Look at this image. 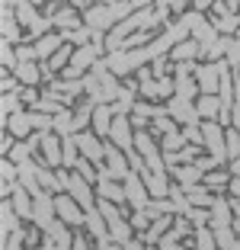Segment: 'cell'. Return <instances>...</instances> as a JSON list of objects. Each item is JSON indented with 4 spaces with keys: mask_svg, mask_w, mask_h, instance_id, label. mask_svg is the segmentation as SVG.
<instances>
[{
    "mask_svg": "<svg viewBox=\"0 0 240 250\" xmlns=\"http://www.w3.org/2000/svg\"><path fill=\"white\" fill-rule=\"evenodd\" d=\"M7 122V132H13L16 135V141L20 138H32V122H29V112H13L10 119H3Z\"/></svg>",
    "mask_w": 240,
    "mask_h": 250,
    "instance_id": "15",
    "label": "cell"
},
{
    "mask_svg": "<svg viewBox=\"0 0 240 250\" xmlns=\"http://www.w3.org/2000/svg\"><path fill=\"white\" fill-rule=\"evenodd\" d=\"M167 112L173 119H186V122H196V112L189 109V100L186 96H176V100H170L167 103Z\"/></svg>",
    "mask_w": 240,
    "mask_h": 250,
    "instance_id": "24",
    "label": "cell"
},
{
    "mask_svg": "<svg viewBox=\"0 0 240 250\" xmlns=\"http://www.w3.org/2000/svg\"><path fill=\"white\" fill-rule=\"evenodd\" d=\"M3 42H22V29L16 20V10H3Z\"/></svg>",
    "mask_w": 240,
    "mask_h": 250,
    "instance_id": "19",
    "label": "cell"
},
{
    "mask_svg": "<svg viewBox=\"0 0 240 250\" xmlns=\"http://www.w3.org/2000/svg\"><path fill=\"white\" fill-rule=\"evenodd\" d=\"M55 132L61 135V138H64V135H74L77 132V119H74V112H58V116H55Z\"/></svg>",
    "mask_w": 240,
    "mask_h": 250,
    "instance_id": "26",
    "label": "cell"
},
{
    "mask_svg": "<svg viewBox=\"0 0 240 250\" xmlns=\"http://www.w3.org/2000/svg\"><path fill=\"white\" fill-rule=\"evenodd\" d=\"M74 52H77V48H67V45H61V48H58V52H55V55H51V71H55V67H58V71H64V67L67 64H71V58H74Z\"/></svg>",
    "mask_w": 240,
    "mask_h": 250,
    "instance_id": "29",
    "label": "cell"
},
{
    "mask_svg": "<svg viewBox=\"0 0 240 250\" xmlns=\"http://www.w3.org/2000/svg\"><path fill=\"white\" fill-rule=\"evenodd\" d=\"M122 247H125V250H147V244H144V241H125Z\"/></svg>",
    "mask_w": 240,
    "mask_h": 250,
    "instance_id": "51",
    "label": "cell"
},
{
    "mask_svg": "<svg viewBox=\"0 0 240 250\" xmlns=\"http://www.w3.org/2000/svg\"><path fill=\"white\" fill-rule=\"evenodd\" d=\"M119 20V13H116V7H109V3H100V7H90L87 13H83V22H87L90 29H96V32H106V29H112V22Z\"/></svg>",
    "mask_w": 240,
    "mask_h": 250,
    "instance_id": "4",
    "label": "cell"
},
{
    "mask_svg": "<svg viewBox=\"0 0 240 250\" xmlns=\"http://www.w3.org/2000/svg\"><path fill=\"white\" fill-rule=\"evenodd\" d=\"M100 52H102V45H80L77 52H74V58H71V67H77V71H83V67L96 64V58H100Z\"/></svg>",
    "mask_w": 240,
    "mask_h": 250,
    "instance_id": "14",
    "label": "cell"
},
{
    "mask_svg": "<svg viewBox=\"0 0 240 250\" xmlns=\"http://www.w3.org/2000/svg\"><path fill=\"white\" fill-rule=\"evenodd\" d=\"M16 3H20V0H3V10H13Z\"/></svg>",
    "mask_w": 240,
    "mask_h": 250,
    "instance_id": "60",
    "label": "cell"
},
{
    "mask_svg": "<svg viewBox=\"0 0 240 250\" xmlns=\"http://www.w3.org/2000/svg\"><path fill=\"white\" fill-rule=\"evenodd\" d=\"M13 74L20 77V83H22V87H36L39 81H45L42 67H39V64H32V61H20V67H16Z\"/></svg>",
    "mask_w": 240,
    "mask_h": 250,
    "instance_id": "16",
    "label": "cell"
},
{
    "mask_svg": "<svg viewBox=\"0 0 240 250\" xmlns=\"http://www.w3.org/2000/svg\"><path fill=\"white\" fill-rule=\"evenodd\" d=\"M205 141L211 145L215 157H221V154H224V151H221V135H218V125H205Z\"/></svg>",
    "mask_w": 240,
    "mask_h": 250,
    "instance_id": "33",
    "label": "cell"
},
{
    "mask_svg": "<svg viewBox=\"0 0 240 250\" xmlns=\"http://www.w3.org/2000/svg\"><path fill=\"white\" fill-rule=\"evenodd\" d=\"M199 52H202V48H196L192 42H180V45L173 48V58H176V61H189L192 55H199Z\"/></svg>",
    "mask_w": 240,
    "mask_h": 250,
    "instance_id": "35",
    "label": "cell"
},
{
    "mask_svg": "<svg viewBox=\"0 0 240 250\" xmlns=\"http://www.w3.org/2000/svg\"><path fill=\"white\" fill-rule=\"evenodd\" d=\"M87 231L96 237V241H100V247H106V244H109V221L102 218L100 208H90V212H87Z\"/></svg>",
    "mask_w": 240,
    "mask_h": 250,
    "instance_id": "10",
    "label": "cell"
},
{
    "mask_svg": "<svg viewBox=\"0 0 240 250\" xmlns=\"http://www.w3.org/2000/svg\"><path fill=\"white\" fill-rule=\"evenodd\" d=\"M74 170H77V173H80L83 180H87V183H93V180H100V177L93 173V167H90V161H87V157H83V161H77V167H74Z\"/></svg>",
    "mask_w": 240,
    "mask_h": 250,
    "instance_id": "38",
    "label": "cell"
},
{
    "mask_svg": "<svg viewBox=\"0 0 240 250\" xmlns=\"http://www.w3.org/2000/svg\"><path fill=\"white\" fill-rule=\"evenodd\" d=\"M186 192H189V199H192V202H199V206L211 202V199H208V192H205V189H196V186H186Z\"/></svg>",
    "mask_w": 240,
    "mask_h": 250,
    "instance_id": "41",
    "label": "cell"
},
{
    "mask_svg": "<svg viewBox=\"0 0 240 250\" xmlns=\"http://www.w3.org/2000/svg\"><path fill=\"white\" fill-rule=\"evenodd\" d=\"M112 119H116L112 106H96V109H93V128H96V135H109Z\"/></svg>",
    "mask_w": 240,
    "mask_h": 250,
    "instance_id": "21",
    "label": "cell"
},
{
    "mask_svg": "<svg viewBox=\"0 0 240 250\" xmlns=\"http://www.w3.org/2000/svg\"><path fill=\"white\" fill-rule=\"evenodd\" d=\"M90 7H96L93 0H74V10H83V13H87Z\"/></svg>",
    "mask_w": 240,
    "mask_h": 250,
    "instance_id": "52",
    "label": "cell"
},
{
    "mask_svg": "<svg viewBox=\"0 0 240 250\" xmlns=\"http://www.w3.org/2000/svg\"><path fill=\"white\" fill-rule=\"evenodd\" d=\"M199 247H202V250H211V237L205 234L202 228H199Z\"/></svg>",
    "mask_w": 240,
    "mask_h": 250,
    "instance_id": "50",
    "label": "cell"
},
{
    "mask_svg": "<svg viewBox=\"0 0 240 250\" xmlns=\"http://www.w3.org/2000/svg\"><path fill=\"white\" fill-rule=\"evenodd\" d=\"M221 71H224V67H199V83H202V90H215Z\"/></svg>",
    "mask_w": 240,
    "mask_h": 250,
    "instance_id": "30",
    "label": "cell"
},
{
    "mask_svg": "<svg viewBox=\"0 0 240 250\" xmlns=\"http://www.w3.org/2000/svg\"><path fill=\"white\" fill-rule=\"evenodd\" d=\"M16 55H20V61H32V58H39V55H36V45H20V52H16Z\"/></svg>",
    "mask_w": 240,
    "mask_h": 250,
    "instance_id": "44",
    "label": "cell"
},
{
    "mask_svg": "<svg viewBox=\"0 0 240 250\" xmlns=\"http://www.w3.org/2000/svg\"><path fill=\"white\" fill-rule=\"evenodd\" d=\"M160 250H182V247H180V244H176L173 237L167 234V237H163V241H160Z\"/></svg>",
    "mask_w": 240,
    "mask_h": 250,
    "instance_id": "48",
    "label": "cell"
},
{
    "mask_svg": "<svg viewBox=\"0 0 240 250\" xmlns=\"http://www.w3.org/2000/svg\"><path fill=\"white\" fill-rule=\"evenodd\" d=\"M208 3H211V0H196V7H199V10H202V7H208Z\"/></svg>",
    "mask_w": 240,
    "mask_h": 250,
    "instance_id": "61",
    "label": "cell"
},
{
    "mask_svg": "<svg viewBox=\"0 0 240 250\" xmlns=\"http://www.w3.org/2000/svg\"><path fill=\"white\" fill-rule=\"evenodd\" d=\"M215 109H218V103H215L211 96H205V100H199V112H202V116H211Z\"/></svg>",
    "mask_w": 240,
    "mask_h": 250,
    "instance_id": "43",
    "label": "cell"
},
{
    "mask_svg": "<svg viewBox=\"0 0 240 250\" xmlns=\"http://www.w3.org/2000/svg\"><path fill=\"white\" fill-rule=\"evenodd\" d=\"M182 7H186V0H170L167 3V10H182Z\"/></svg>",
    "mask_w": 240,
    "mask_h": 250,
    "instance_id": "58",
    "label": "cell"
},
{
    "mask_svg": "<svg viewBox=\"0 0 240 250\" xmlns=\"http://www.w3.org/2000/svg\"><path fill=\"white\" fill-rule=\"evenodd\" d=\"M20 96H22V100H26V103H32V106H36L39 100H42V96L36 93V87H22V90H20Z\"/></svg>",
    "mask_w": 240,
    "mask_h": 250,
    "instance_id": "45",
    "label": "cell"
},
{
    "mask_svg": "<svg viewBox=\"0 0 240 250\" xmlns=\"http://www.w3.org/2000/svg\"><path fill=\"white\" fill-rule=\"evenodd\" d=\"M20 100H22L20 93H3V119H10L13 112H22L20 109Z\"/></svg>",
    "mask_w": 240,
    "mask_h": 250,
    "instance_id": "36",
    "label": "cell"
},
{
    "mask_svg": "<svg viewBox=\"0 0 240 250\" xmlns=\"http://www.w3.org/2000/svg\"><path fill=\"white\" fill-rule=\"evenodd\" d=\"M102 3H109V7H116V3H122V0H102Z\"/></svg>",
    "mask_w": 240,
    "mask_h": 250,
    "instance_id": "62",
    "label": "cell"
},
{
    "mask_svg": "<svg viewBox=\"0 0 240 250\" xmlns=\"http://www.w3.org/2000/svg\"><path fill=\"white\" fill-rule=\"evenodd\" d=\"M51 22H55L61 32H74V29H80V22H83V20H80V13L74 7H61L58 13L51 16Z\"/></svg>",
    "mask_w": 240,
    "mask_h": 250,
    "instance_id": "13",
    "label": "cell"
},
{
    "mask_svg": "<svg viewBox=\"0 0 240 250\" xmlns=\"http://www.w3.org/2000/svg\"><path fill=\"white\" fill-rule=\"evenodd\" d=\"M74 250H90V247H87V241H83V237H74Z\"/></svg>",
    "mask_w": 240,
    "mask_h": 250,
    "instance_id": "59",
    "label": "cell"
},
{
    "mask_svg": "<svg viewBox=\"0 0 240 250\" xmlns=\"http://www.w3.org/2000/svg\"><path fill=\"white\" fill-rule=\"evenodd\" d=\"M39 183H42V189H61L58 173H51L48 164H42V161H39Z\"/></svg>",
    "mask_w": 240,
    "mask_h": 250,
    "instance_id": "28",
    "label": "cell"
},
{
    "mask_svg": "<svg viewBox=\"0 0 240 250\" xmlns=\"http://www.w3.org/2000/svg\"><path fill=\"white\" fill-rule=\"evenodd\" d=\"M170 93H173V81L160 77V96H170Z\"/></svg>",
    "mask_w": 240,
    "mask_h": 250,
    "instance_id": "49",
    "label": "cell"
},
{
    "mask_svg": "<svg viewBox=\"0 0 240 250\" xmlns=\"http://www.w3.org/2000/svg\"><path fill=\"white\" fill-rule=\"evenodd\" d=\"M32 45H36V55L45 61V58H51V55H55V52L61 48V45H64V36H55V32H48V36L36 39Z\"/></svg>",
    "mask_w": 240,
    "mask_h": 250,
    "instance_id": "17",
    "label": "cell"
},
{
    "mask_svg": "<svg viewBox=\"0 0 240 250\" xmlns=\"http://www.w3.org/2000/svg\"><path fill=\"white\" fill-rule=\"evenodd\" d=\"M55 215H58V208H55V199L45 196V192H42V196H36V225H39V228L45 231L51 221H58Z\"/></svg>",
    "mask_w": 240,
    "mask_h": 250,
    "instance_id": "11",
    "label": "cell"
},
{
    "mask_svg": "<svg viewBox=\"0 0 240 250\" xmlns=\"http://www.w3.org/2000/svg\"><path fill=\"white\" fill-rule=\"evenodd\" d=\"M186 231H189V225H186V221H176V228H173V234H170V237H173V241H180Z\"/></svg>",
    "mask_w": 240,
    "mask_h": 250,
    "instance_id": "46",
    "label": "cell"
},
{
    "mask_svg": "<svg viewBox=\"0 0 240 250\" xmlns=\"http://www.w3.org/2000/svg\"><path fill=\"white\" fill-rule=\"evenodd\" d=\"M189 218L196 221V225H202V221H205V212H199V208H189Z\"/></svg>",
    "mask_w": 240,
    "mask_h": 250,
    "instance_id": "55",
    "label": "cell"
},
{
    "mask_svg": "<svg viewBox=\"0 0 240 250\" xmlns=\"http://www.w3.org/2000/svg\"><path fill=\"white\" fill-rule=\"evenodd\" d=\"M61 36L71 45H90L87 39H93V29H90V26H80V29H74V32H61Z\"/></svg>",
    "mask_w": 240,
    "mask_h": 250,
    "instance_id": "32",
    "label": "cell"
},
{
    "mask_svg": "<svg viewBox=\"0 0 240 250\" xmlns=\"http://www.w3.org/2000/svg\"><path fill=\"white\" fill-rule=\"evenodd\" d=\"M32 250H55V241H51V237L45 234V241H42V244H36Z\"/></svg>",
    "mask_w": 240,
    "mask_h": 250,
    "instance_id": "54",
    "label": "cell"
},
{
    "mask_svg": "<svg viewBox=\"0 0 240 250\" xmlns=\"http://www.w3.org/2000/svg\"><path fill=\"white\" fill-rule=\"evenodd\" d=\"M192 151H196V147H182V151H180V161H192Z\"/></svg>",
    "mask_w": 240,
    "mask_h": 250,
    "instance_id": "57",
    "label": "cell"
},
{
    "mask_svg": "<svg viewBox=\"0 0 240 250\" xmlns=\"http://www.w3.org/2000/svg\"><path fill=\"white\" fill-rule=\"evenodd\" d=\"M151 3H157V0H131V7H135V10H144V7H151Z\"/></svg>",
    "mask_w": 240,
    "mask_h": 250,
    "instance_id": "56",
    "label": "cell"
},
{
    "mask_svg": "<svg viewBox=\"0 0 240 250\" xmlns=\"http://www.w3.org/2000/svg\"><path fill=\"white\" fill-rule=\"evenodd\" d=\"M96 183H100V196H102V199L119 202V206H122V202H128V196H125V186H119L116 180H96Z\"/></svg>",
    "mask_w": 240,
    "mask_h": 250,
    "instance_id": "22",
    "label": "cell"
},
{
    "mask_svg": "<svg viewBox=\"0 0 240 250\" xmlns=\"http://www.w3.org/2000/svg\"><path fill=\"white\" fill-rule=\"evenodd\" d=\"M58 180H61V189H64L67 196H74L80 206H83V212L96 208V199H93V192H90V183L80 177V173H67V170H61Z\"/></svg>",
    "mask_w": 240,
    "mask_h": 250,
    "instance_id": "1",
    "label": "cell"
},
{
    "mask_svg": "<svg viewBox=\"0 0 240 250\" xmlns=\"http://www.w3.org/2000/svg\"><path fill=\"white\" fill-rule=\"evenodd\" d=\"M182 141H186V135L170 132V135H163V141H160V151H163V154H167V151H180V147H182Z\"/></svg>",
    "mask_w": 240,
    "mask_h": 250,
    "instance_id": "34",
    "label": "cell"
},
{
    "mask_svg": "<svg viewBox=\"0 0 240 250\" xmlns=\"http://www.w3.org/2000/svg\"><path fill=\"white\" fill-rule=\"evenodd\" d=\"M55 208H58V218L64 221L67 228H80V225H87V212H83V206H80L74 196H58L55 199Z\"/></svg>",
    "mask_w": 240,
    "mask_h": 250,
    "instance_id": "3",
    "label": "cell"
},
{
    "mask_svg": "<svg viewBox=\"0 0 240 250\" xmlns=\"http://www.w3.org/2000/svg\"><path fill=\"white\" fill-rule=\"evenodd\" d=\"M32 3H45V0H32Z\"/></svg>",
    "mask_w": 240,
    "mask_h": 250,
    "instance_id": "63",
    "label": "cell"
},
{
    "mask_svg": "<svg viewBox=\"0 0 240 250\" xmlns=\"http://www.w3.org/2000/svg\"><path fill=\"white\" fill-rule=\"evenodd\" d=\"M182 135H186V141H202V135H199L196 125H186V132H182Z\"/></svg>",
    "mask_w": 240,
    "mask_h": 250,
    "instance_id": "47",
    "label": "cell"
},
{
    "mask_svg": "<svg viewBox=\"0 0 240 250\" xmlns=\"http://www.w3.org/2000/svg\"><path fill=\"white\" fill-rule=\"evenodd\" d=\"M170 173H173L182 186H196V180L202 177V170H199V167H173Z\"/></svg>",
    "mask_w": 240,
    "mask_h": 250,
    "instance_id": "27",
    "label": "cell"
},
{
    "mask_svg": "<svg viewBox=\"0 0 240 250\" xmlns=\"http://www.w3.org/2000/svg\"><path fill=\"white\" fill-rule=\"evenodd\" d=\"M13 10H16V20H20L22 26H29V29L42 22V16L36 13V3H32V0H20V3H16Z\"/></svg>",
    "mask_w": 240,
    "mask_h": 250,
    "instance_id": "20",
    "label": "cell"
},
{
    "mask_svg": "<svg viewBox=\"0 0 240 250\" xmlns=\"http://www.w3.org/2000/svg\"><path fill=\"white\" fill-rule=\"evenodd\" d=\"M100 250H106V247H100Z\"/></svg>",
    "mask_w": 240,
    "mask_h": 250,
    "instance_id": "64",
    "label": "cell"
},
{
    "mask_svg": "<svg viewBox=\"0 0 240 250\" xmlns=\"http://www.w3.org/2000/svg\"><path fill=\"white\" fill-rule=\"evenodd\" d=\"M144 61H151V52H147V48H131V52H112L109 58H106V64H109L112 74L125 77V74H131L135 67H141Z\"/></svg>",
    "mask_w": 240,
    "mask_h": 250,
    "instance_id": "2",
    "label": "cell"
},
{
    "mask_svg": "<svg viewBox=\"0 0 240 250\" xmlns=\"http://www.w3.org/2000/svg\"><path fill=\"white\" fill-rule=\"evenodd\" d=\"M122 186H125V196H128V202H131L135 208H147V206H151L147 189H144V177H141L138 170H131L128 177L122 180Z\"/></svg>",
    "mask_w": 240,
    "mask_h": 250,
    "instance_id": "5",
    "label": "cell"
},
{
    "mask_svg": "<svg viewBox=\"0 0 240 250\" xmlns=\"http://www.w3.org/2000/svg\"><path fill=\"white\" fill-rule=\"evenodd\" d=\"M36 157H39L42 164H48V167H58V164H64V147H61V138H58V135L45 132L42 147H39Z\"/></svg>",
    "mask_w": 240,
    "mask_h": 250,
    "instance_id": "7",
    "label": "cell"
},
{
    "mask_svg": "<svg viewBox=\"0 0 240 250\" xmlns=\"http://www.w3.org/2000/svg\"><path fill=\"white\" fill-rule=\"evenodd\" d=\"M135 125H131L128 116H116L112 119V128H109V141H116L122 151H135V132H131Z\"/></svg>",
    "mask_w": 240,
    "mask_h": 250,
    "instance_id": "6",
    "label": "cell"
},
{
    "mask_svg": "<svg viewBox=\"0 0 240 250\" xmlns=\"http://www.w3.org/2000/svg\"><path fill=\"white\" fill-rule=\"evenodd\" d=\"M83 81H51V93H58V96H64V103H71L74 96H80L83 93Z\"/></svg>",
    "mask_w": 240,
    "mask_h": 250,
    "instance_id": "18",
    "label": "cell"
},
{
    "mask_svg": "<svg viewBox=\"0 0 240 250\" xmlns=\"http://www.w3.org/2000/svg\"><path fill=\"white\" fill-rule=\"evenodd\" d=\"M151 128H154V132H160V135H170V132H176V119L170 116V112H163V116H157L151 122Z\"/></svg>",
    "mask_w": 240,
    "mask_h": 250,
    "instance_id": "31",
    "label": "cell"
},
{
    "mask_svg": "<svg viewBox=\"0 0 240 250\" xmlns=\"http://www.w3.org/2000/svg\"><path fill=\"white\" fill-rule=\"evenodd\" d=\"M170 202H173V212H182V215H189V202L182 199V192L176 189V186H170Z\"/></svg>",
    "mask_w": 240,
    "mask_h": 250,
    "instance_id": "37",
    "label": "cell"
},
{
    "mask_svg": "<svg viewBox=\"0 0 240 250\" xmlns=\"http://www.w3.org/2000/svg\"><path fill=\"white\" fill-rule=\"evenodd\" d=\"M154 77H167V55H160V58H154Z\"/></svg>",
    "mask_w": 240,
    "mask_h": 250,
    "instance_id": "42",
    "label": "cell"
},
{
    "mask_svg": "<svg viewBox=\"0 0 240 250\" xmlns=\"http://www.w3.org/2000/svg\"><path fill=\"white\" fill-rule=\"evenodd\" d=\"M176 90H180V96H186V100H189V96L196 93V87H192L189 77H180V81H176Z\"/></svg>",
    "mask_w": 240,
    "mask_h": 250,
    "instance_id": "40",
    "label": "cell"
},
{
    "mask_svg": "<svg viewBox=\"0 0 240 250\" xmlns=\"http://www.w3.org/2000/svg\"><path fill=\"white\" fill-rule=\"evenodd\" d=\"M106 167H109V173H112V180H125L131 173V164H128V154L125 151H119V145L116 141H109L106 145Z\"/></svg>",
    "mask_w": 240,
    "mask_h": 250,
    "instance_id": "9",
    "label": "cell"
},
{
    "mask_svg": "<svg viewBox=\"0 0 240 250\" xmlns=\"http://www.w3.org/2000/svg\"><path fill=\"white\" fill-rule=\"evenodd\" d=\"M215 228H227V208L215 202Z\"/></svg>",
    "mask_w": 240,
    "mask_h": 250,
    "instance_id": "39",
    "label": "cell"
},
{
    "mask_svg": "<svg viewBox=\"0 0 240 250\" xmlns=\"http://www.w3.org/2000/svg\"><path fill=\"white\" fill-rule=\"evenodd\" d=\"M77 145H80V154L87 157L90 164H96V167H102V161H106V145H102L96 135L90 132H80L77 135Z\"/></svg>",
    "mask_w": 240,
    "mask_h": 250,
    "instance_id": "8",
    "label": "cell"
},
{
    "mask_svg": "<svg viewBox=\"0 0 240 250\" xmlns=\"http://www.w3.org/2000/svg\"><path fill=\"white\" fill-rule=\"evenodd\" d=\"M61 147H64V167H77V151H80V145H77V135H64V138H61Z\"/></svg>",
    "mask_w": 240,
    "mask_h": 250,
    "instance_id": "25",
    "label": "cell"
},
{
    "mask_svg": "<svg viewBox=\"0 0 240 250\" xmlns=\"http://www.w3.org/2000/svg\"><path fill=\"white\" fill-rule=\"evenodd\" d=\"M167 228H170V215H160L157 221H151V228L141 234V241H144V244H157V241H163Z\"/></svg>",
    "mask_w": 240,
    "mask_h": 250,
    "instance_id": "23",
    "label": "cell"
},
{
    "mask_svg": "<svg viewBox=\"0 0 240 250\" xmlns=\"http://www.w3.org/2000/svg\"><path fill=\"white\" fill-rule=\"evenodd\" d=\"M39 231H42L39 225H36V228H29V231H26V244H36V241H39Z\"/></svg>",
    "mask_w": 240,
    "mask_h": 250,
    "instance_id": "53",
    "label": "cell"
},
{
    "mask_svg": "<svg viewBox=\"0 0 240 250\" xmlns=\"http://www.w3.org/2000/svg\"><path fill=\"white\" fill-rule=\"evenodd\" d=\"M141 177H144V186H147V192H151L154 199H163V196H170V183H167V177L163 173H154V170H141Z\"/></svg>",
    "mask_w": 240,
    "mask_h": 250,
    "instance_id": "12",
    "label": "cell"
}]
</instances>
